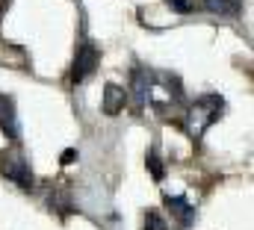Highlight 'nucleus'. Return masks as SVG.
Segmentation results:
<instances>
[{
  "label": "nucleus",
  "instance_id": "nucleus-13",
  "mask_svg": "<svg viewBox=\"0 0 254 230\" xmlns=\"http://www.w3.org/2000/svg\"><path fill=\"white\" fill-rule=\"evenodd\" d=\"M74 160H77V151H71V148H68V151L63 154V166H71Z\"/></svg>",
  "mask_w": 254,
  "mask_h": 230
},
{
  "label": "nucleus",
  "instance_id": "nucleus-7",
  "mask_svg": "<svg viewBox=\"0 0 254 230\" xmlns=\"http://www.w3.org/2000/svg\"><path fill=\"white\" fill-rule=\"evenodd\" d=\"M133 107L136 110H145V104H148V71L145 68H136L133 71Z\"/></svg>",
  "mask_w": 254,
  "mask_h": 230
},
{
  "label": "nucleus",
  "instance_id": "nucleus-2",
  "mask_svg": "<svg viewBox=\"0 0 254 230\" xmlns=\"http://www.w3.org/2000/svg\"><path fill=\"white\" fill-rule=\"evenodd\" d=\"M98 62H101V54H98V48H95L92 42H86V45L77 51V59H74V71H71V80H74V83H83L86 77H92V74H95Z\"/></svg>",
  "mask_w": 254,
  "mask_h": 230
},
{
  "label": "nucleus",
  "instance_id": "nucleus-8",
  "mask_svg": "<svg viewBox=\"0 0 254 230\" xmlns=\"http://www.w3.org/2000/svg\"><path fill=\"white\" fill-rule=\"evenodd\" d=\"M204 9L222 18H237L243 12V0H204Z\"/></svg>",
  "mask_w": 254,
  "mask_h": 230
},
{
  "label": "nucleus",
  "instance_id": "nucleus-11",
  "mask_svg": "<svg viewBox=\"0 0 254 230\" xmlns=\"http://www.w3.org/2000/svg\"><path fill=\"white\" fill-rule=\"evenodd\" d=\"M51 207H57L60 213H68V210H71V201L65 198L63 192H54V195H51Z\"/></svg>",
  "mask_w": 254,
  "mask_h": 230
},
{
  "label": "nucleus",
  "instance_id": "nucleus-9",
  "mask_svg": "<svg viewBox=\"0 0 254 230\" xmlns=\"http://www.w3.org/2000/svg\"><path fill=\"white\" fill-rule=\"evenodd\" d=\"M148 169H151V177H154V180H163V177H166V169H163V160H160V157H157L154 151L148 154Z\"/></svg>",
  "mask_w": 254,
  "mask_h": 230
},
{
  "label": "nucleus",
  "instance_id": "nucleus-12",
  "mask_svg": "<svg viewBox=\"0 0 254 230\" xmlns=\"http://www.w3.org/2000/svg\"><path fill=\"white\" fill-rule=\"evenodd\" d=\"M166 3H169L175 12H184V15H187V12H192V3H190V0H166Z\"/></svg>",
  "mask_w": 254,
  "mask_h": 230
},
{
  "label": "nucleus",
  "instance_id": "nucleus-5",
  "mask_svg": "<svg viewBox=\"0 0 254 230\" xmlns=\"http://www.w3.org/2000/svg\"><path fill=\"white\" fill-rule=\"evenodd\" d=\"M0 130L9 133L12 139L18 136V115H15V101L0 95Z\"/></svg>",
  "mask_w": 254,
  "mask_h": 230
},
{
  "label": "nucleus",
  "instance_id": "nucleus-3",
  "mask_svg": "<svg viewBox=\"0 0 254 230\" xmlns=\"http://www.w3.org/2000/svg\"><path fill=\"white\" fill-rule=\"evenodd\" d=\"M3 174H6L12 183H18L21 189H33V172H30V166H27L24 157H12V160H6Z\"/></svg>",
  "mask_w": 254,
  "mask_h": 230
},
{
  "label": "nucleus",
  "instance_id": "nucleus-10",
  "mask_svg": "<svg viewBox=\"0 0 254 230\" xmlns=\"http://www.w3.org/2000/svg\"><path fill=\"white\" fill-rule=\"evenodd\" d=\"M145 230H169V225L160 213H148L145 216Z\"/></svg>",
  "mask_w": 254,
  "mask_h": 230
},
{
  "label": "nucleus",
  "instance_id": "nucleus-6",
  "mask_svg": "<svg viewBox=\"0 0 254 230\" xmlns=\"http://www.w3.org/2000/svg\"><path fill=\"white\" fill-rule=\"evenodd\" d=\"M166 207H169L172 216L181 222V228H190L192 222H195V207H192L187 198H172V195H169V198H166Z\"/></svg>",
  "mask_w": 254,
  "mask_h": 230
},
{
  "label": "nucleus",
  "instance_id": "nucleus-14",
  "mask_svg": "<svg viewBox=\"0 0 254 230\" xmlns=\"http://www.w3.org/2000/svg\"><path fill=\"white\" fill-rule=\"evenodd\" d=\"M0 3H3V0H0Z\"/></svg>",
  "mask_w": 254,
  "mask_h": 230
},
{
  "label": "nucleus",
  "instance_id": "nucleus-4",
  "mask_svg": "<svg viewBox=\"0 0 254 230\" xmlns=\"http://www.w3.org/2000/svg\"><path fill=\"white\" fill-rule=\"evenodd\" d=\"M125 104H127V89L116 86V83H107V86H104V113L119 115Z\"/></svg>",
  "mask_w": 254,
  "mask_h": 230
},
{
  "label": "nucleus",
  "instance_id": "nucleus-1",
  "mask_svg": "<svg viewBox=\"0 0 254 230\" xmlns=\"http://www.w3.org/2000/svg\"><path fill=\"white\" fill-rule=\"evenodd\" d=\"M222 110H225V101H222L219 95H204V98H198L190 107V113H187V133L198 142V139L207 133V127L222 118Z\"/></svg>",
  "mask_w": 254,
  "mask_h": 230
}]
</instances>
